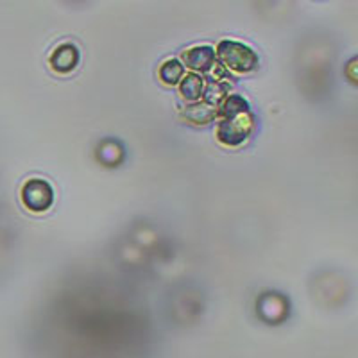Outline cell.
Returning <instances> with one entry per match:
<instances>
[{
  "mask_svg": "<svg viewBox=\"0 0 358 358\" xmlns=\"http://www.w3.org/2000/svg\"><path fill=\"white\" fill-rule=\"evenodd\" d=\"M220 122L217 136L224 145L235 147L248 140L252 129V117L249 104L241 95H231L224 101L220 108Z\"/></svg>",
  "mask_w": 358,
  "mask_h": 358,
  "instance_id": "6da1fadb",
  "label": "cell"
},
{
  "mask_svg": "<svg viewBox=\"0 0 358 358\" xmlns=\"http://www.w3.org/2000/svg\"><path fill=\"white\" fill-rule=\"evenodd\" d=\"M217 56L226 69L241 73L251 72L258 65V56L255 54V50L249 49L248 45L241 43V41H220L217 47Z\"/></svg>",
  "mask_w": 358,
  "mask_h": 358,
  "instance_id": "7a4b0ae2",
  "label": "cell"
},
{
  "mask_svg": "<svg viewBox=\"0 0 358 358\" xmlns=\"http://www.w3.org/2000/svg\"><path fill=\"white\" fill-rule=\"evenodd\" d=\"M22 203L31 212H45L54 203V190L45 179L33 178L22 187Z\"/></svg>",
  "mask_w": 358,
  "mask_h": 358,
  "instance_id": "3957f363",
  "label": "cell"
},
{
  "mask_svg": "<svg viewBox=\"0 0 358 358\" xmlns=\"http://www.w3.org/2000/svg\"><path fill=\"white\" fill-rule=\"evenodd\" d=\"M79 49L73 43H62L50 54V69L57 73H69L79 65Z\"/></svg>",
  "mask_w": 358,
  "mask_h": 358,
  "instance_id": "277c9868",
  "label": "cell"
},
{
  "mask_svg": "<svg viewBox=\"0 0 358 358\" xmlns=\"http://www.w3.org/2000/svg\"><path fill=\"white\" fill-rule=\"evenodd\" d=\"M183 62L188 69L206 72V70H210L215 65V50L212 47H208V45L194 47V49H188L183 54Z\"/></svg>",
  "mask_w": 358,
  "mask_h": 358,
  "instance_id": "5b68a950",
  "label": "cell"
},
{
  "mask_svg": "<svg viewBox=\"0 0 358 358\" xmlns=\"http://www.w3.org/2000/svg\"><path fill=\"white\" fill-rule=\"evenodd\" d=\"M203 86L204 83L199 76H196V73H187L181 79V83H179V92H181V95L187 101H197L203 95Z\"/></svg>",
  "mask_w": 358,
  "mask_h": 358,
  "instance_id": "8992f818",
  "label": "cell"
},
{
  "mask_svg": "<svg viewBox=\"0 0 358 358\" xmlns=\"http://www.w3.org/2000/svg\"><path fill=\"white\" fill-rule=\"evenodd\" d=\"M185 66L178 62V59H169L159 69V78L165 85H178L183 79Z\"/></svg>",
  "mask_w": 358,
  "mask_h": 358,
  "instance_id": "52a82bcc",
  "label": "cell"
}]
</instances>
